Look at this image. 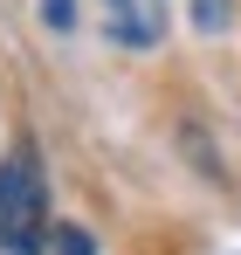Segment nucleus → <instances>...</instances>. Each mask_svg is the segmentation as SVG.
Returning a JSON list of instances; mask_svg holds the SVG:
<instances>
[{"label": "nucleus", "mask_w": 241, "mask_h": 255, "mask_svg": "<svg viewBox=\"0 0 241 255\" xmlns=\"http://www.w3.org/2000/svg\"><path fill=\"white\" fill-rule=\"evenodd\" d=\"M0 249L7 255H41L48 249V235H41V166H35L28 145L0 166Z\"/></svg>", "instance_id": "obj_1"}, {"label": "nucleus", "mask_w": 241, "mask_h": 255, "mask_svg": "<svg viewBox=\"0 0 241 255\" xmlns=\"http://www.w3.org/2000/svg\"><path fill=\"white\" fill-rule=\"evenodd\" d=\"M111 35L118 42H152V21H138V0H111Z\"/></svg>", "instance_id": "obj_2"}, {"label": "nucleus", "mask_w": 241, "mask_h": 255, "mask_svg": "<svg viewBox=\"0 0 241 255\" xmlns=\"http://www.w3.org/2000/svg\"><path fill=\"white\" fill-rule=\"evenodd\" d=\"M193 28L200 35H228L235 28V0H193Z\"/></svg>", "instance_id": "obj_3"}, {"label": "nucleus", "mask_w": 241, "mask_h": 255, "mask_svg": "<svg viewBox=\"0 0 241 255\" xmlns=\"http://www.w3.org/2000/svg\"><path fill=\"white\" fill-rule=\"evenodd\" d=\"M48 255H97V242H90V228H48Z\"/></svg>", "instance_id": "obj_4"}, {"label": "nucleus", "mask_w": 241, "mask_h": 255, "mask_svg": "<svg viewBox=\"0 0 241 255\" xmlns=\"http://www.w3.org/2000/svg\"><path fill=\"white\" fill-rule=\"evenodd\" d=\"M41 21L48 28H76V0H41Z\"/></svg>", "instance_id": "obj_5"}]
</instances>
